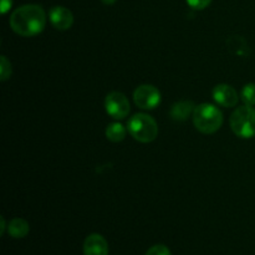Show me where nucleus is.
<instances>
[{
    "mask_svg": "<svg viewBox=\"0 0 255 255\" xmlns=\"http://www.w3.org/2000/svg\"><path fill=\"white\" fill-rule=\"evenodd\" d=\"M146 255H171V251L163 244H157L147 251Z\"/></svg>",
    "mask_w": 255,
    "mask_h": 255,
    "instance_id": "15",
    "label": "nucleus"
},
{
    "mask_svg": "<svg viewBox=\"0 0 255 255\" xmlns=\"http://www.w3.org/2000/svg\"><path fill=\"white\" fill-rule=\"evenodd\" d=\"M85 255H109V244L100 234H90L84 243Z\"/></svg>",
    "mask_w": 255,
    "mask_h": 255,
    "instance_id": "9",
    "label": "nucleus"
},
{
    "mask_svg": "<svg viewBox=\"0 0 255 255\" xmlns=\"http://www.w3.org/2000/svg\"><path fill=\"white\" fill-rule=\"evenodd\" d=\"M193 124L202 133L212 134L218 131L223 125V114L214 105L202 104L196 106L194 110Z\"/></svg>",
    "mask_w": 255,
    "mask_h": 255,
    "instance_id": "2",
    "label": "nucleus"
},
{
    "mask_svg": "<svg viewBox=\"0 0 255 255\" xmlns=\"http://www.w3.org/2000/svg\"><path fill=\"white\" fill-rule=\"evenodd\" d=\"M134 104L142 110H153L161 104V92L153 85H141L133 92Z\"/></svg>",
    "mask_w": 255,
    "mask_h": 255,
    "instance_id": "5",
    "label": "nucleus"
},
{
    "mask_svg": "<svg viewBox=\"0 0 255 255\" xmlns=\"http://www.w3.org/2000/svg\"><path fill=\"white\" fill-rule=\"evenodd\" d=\"M49 17L52 26L56 30H61V31L70 29L74 24V15L65 6L51 7L49 12Z\"/></svg>",
    "mask_w": 255,
    "mask_h": 255,
    "instance_id": "7",
    "label": "nucleus"
},
{
    "mask_svg": "<svg viewBox=\"0 0 255 255\" xmlns=\"http://www.w3.org/2000/svg\"><path fill=\"white\" fill-rule=\"evenodd\" d=\"M212 2V0H187V4L194 10H203Z\"/></svg>",
    "mask_w": 255,
    "mask_h": 255,
    "instance_id": "16",
    "label": "nucleus"
},
{
    "mask_svg": "<svg viewBox=\"0 0 255 255\" xmlns=\"http://www.w3.org/2000/svg\"><path fill=\"white\" fill-rule=\"evenodd\" d=\"M106 112L115 120H124L129 114V102L121 92H110L105 100Z\"/></svg>",
    "mask_w": 255,
    "mask_h": 255,
    "instance_id": "6",
    "label": "nucleus"
},
{
    "mask_svg": "<svg viewBox=\"0 0 255 255\" xmlns=\"http://www.w3.org/2000/svg\"><path fill=\"white\" fill-rule=\"evenodd\" d=\"M0 5H1V7H0V10H1V14H6V12L10 10V7H11L12 0H1Z\"/></svg>",
    "mask_w": 255,
    "mask_h": 255,
    "instance_id": "17",
    "label": "nucleus"
},
{
    "mask_svg": "<svg viewBox=\"0 0 255 255\" xmlns=\"http://www.w3.org/2000/svg\"><path fill=\"white\" fill-rule=\"evenodd\" d=\"M102 2H104V4H106V5H112V4H115V2H116V0H102Z\"/></svg>",
    "mask_w": 255,
    "mask_h": 255,
    "instance_id": "19",
    "label": "nucleus"
},
{
    "mask_svg": "<svg viewBox=\"0 0 255 255\" xmlns=\"http://www.w3.org/2000/svg\"><path fill=\"white\" fill-rule=\"evenodd\" d=\"M232 131L241 138L255 136V109L252 106L238 107L231 116Z\"/></svg>",
    "mask_w": 255,
    "mask_h": 255,
    "instance_id": "4",
    "label": "nucleus"
},
{
    "mask_svg": "<svg viewBox=\"0 0 255 255\" xmlns=\"http://www.w3.org/2000/svg\"><path fill=\"white\" fill-rule=\"evenodd\" d=\"M106 137L111 142H121L126 137V128L120 122L110 124L106 128Z\"/></svg>",
    "mask_w": 255,
    "mask_h": 255,
    "instance_id": "12",
    "label": "nucleus"
},
{
    "mask_svg": "<svg viewBox=\"0 0 255 255\" xmlns=\"http://www.w3.org/2000/svg\"><path fill=\"white\" fill-rule=\"evenodd\" d=\"M0 221H1V229H0V234H4V232H5V219H4V217H1V218H0Z\"/></svg>",
    "mask_w": 255,
    "mask_h": 255,
    "instance_id": "18",
    "label": "nucleus"
},
{
    "mask_svg": "<svg viewBox=\"0 0 255 255\" xmlns=\"http://www.w3.org/2000/svg\"><path fill=\"white\" fill-rule=\"evenodd\" d=\"M196 106L192 101L188 100H182L172 106L171 117L174 121H186L191 115H193Z\"/></svg>",
    "mask_w": 255,
    "mask_h": 255,
    "instance_id": "10",
    "label": "nucleus"
},
{
    "mask_svg": "<svg viewBox=\"0 0 255 255\" xmlns=\"http://www.w3.org/2000/svg\"><path fill=\"white\" fill-rule=\"evenodd\" d=\"M129 134L136 141L142 143H149L154 141L158 134L157 122L151 116L146 114H137L132 117L127 125Z\"/></svg>",
    "mask_w": 255,
    "mask_h": 255,
    "instance_id": "3",
    "label": "nucleus"
},
{
    "mask_svg": "<svg viewBox=\"0 0 255 255\" xmlns=\"http://www.w3.org/2000/svg\"><path fill=\"white\" fill-rule=\"evenodd\" d=\"M0 75H1V81H6L11 75V65L10 61L5 56H1L0 59Z\"/></svg>",
    "mask_w": 255,
    "mask_h": 255,
    "instance_id": "14",
    "label": "nucleus"
},
{
    "mask_svg": "<svg viewBox=\"0 0 255 255\" xmlns=\"http://www.w3.org/2000/svg\"><path fill=\"white\" fill-rule=\"evenodd\" d=\"M242 101L248 106L255 105V84H247L241 92Z\"/></svg>",
    "mask_w": 255,
    "mask_h": 255,
    "instance_id": "13",
    "label": "nucleus"
},
{
    "mask_svg": "<svg viewBox=\"0 0 255 255\" xmlns=\"http://www.w3.org/2000/svg\"><path fill=\"white\" fill-rule=\"evenodd\" d=\"M46 25V14L40 5L27 4L17 7L10 16V26L17 35L31 37L40 34Z\"/></svg>",
    "mask_w": 255,
    "mask_h": 255,
    "instance_id": "1",
    "label": "nucleus"
},
{
    "mask_svg": "<svg viewBox=\"0 0 255 255\" xmlns=\"http://www.w3.org/2000/svg\"><path fill=\"white\" fill-rule=\"evenodd\" d=\"M213 99L217 104L223 107H234L238 104V94L232 86L226 84L217 85L213 89Z\"/></svg>",
    "mask_w": 255,
    "mask_h": 255,
    "instance_id": "8",
    "label": "nucleus"
},
{
    "mask_svg": "<svg viewBox=\"0 0 255 255\" xmlns=\"http://www.w3.org/2000/svg\"><path fill=\"white\" fill-rule=\"evenodd\" d=\"M30 227L29 223H27L25 219L22 218H15L12 219L9 223V227H7V233L12 237V238H24L29 234Z\"/></svg>",
    "mask_w": 255,
    "mask_h": 255,
    "instance_id": "11",
    "label": "nucleus"
}]
</instances>
